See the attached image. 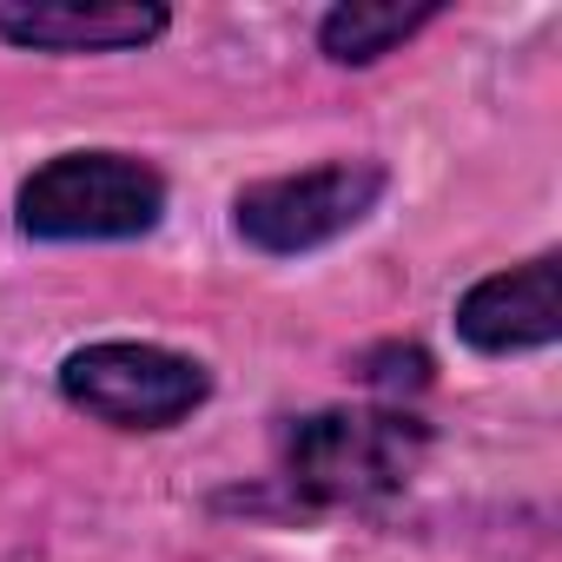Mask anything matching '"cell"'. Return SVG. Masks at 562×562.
<instances>
[{
  "instance_id": "1",
  "label": "cell",
  "mask_w": 562,
  "mask_h": 562,
  "mask_svg": "<svg viewBox=\"0 0 562 562\" xmlns=\"http://www.w3.org/2000/svg\"><path fill=\"white\" fill-rule=\"evenodd\" d=\"M430 457V424L411 404H325L285 424L278 476L305 509H378Z\"/></svg>"
},
{
  "instance_id": "2",
  "label": "cell",
  "mask_w": 562,
  "mask_h": 562,
  "mask_svg": "<svg viewBox=\"0 0 562 562\" xmlns=\"http://www.w3.org/2000/svg\"><path fill=\"white\" fill-rule=\"evenodd\" d=\"M172 186L153 159L120 146H74L41 159L14 192V225L34 245H133L166 225Z\"/></svg>"
},
{
  "instance_id": "3",
  "label": "cell",
  "mask_w": 562,
  "mask_h": 562,
  "mask_svg": "<svg viewBox=\"0 0 562 562\" xmlns=\"http://www.w3.org/2000/svg\"><path fill=\"white\" fill-rule=\"evenodd\" d=\"M54 391L87 424L126 430V437H159V430H179L192 411H205L212 371L192 351H172L153 338H93L60 358Z\"/></svg>"
},
{
  "instance_id": "4",
  "label": "cell",
  "mask_w": 562,
  "mask_h": 562,
  "mask_svg": "<svg viewBox=\"0 0 562 562\" xmlns=\"http://www.w3.org/2000/svg\"><path fill=\"white\" fill-rule=\"evenodd\" d=\"M391 192V166L358 153V159H325L305 172H271L232 192V232L265 251V258H305L338 238H351Z\"/></svg>"
},
{
  "instance_id": "5",
  "label": "cell",
  "mask_w": 562,
  "mask_h": 562,
  "mask_svg": "<svg viewBox=\"0 0 562 562\" xmlns=\"http://www.w3.org/2000/svg\"><path fill=\"white\" fill-rule=\"evenodd\" d=\"M457 338L476 358H529L562 338V258L536 251L509 271H490L457 299Z\"/></svg>"
},
{
  "instance_id": "6",
  "label": "cell",
  "mask_w": 562,
  "mask_h": 562,
  "mask_svg": "<svg viewBox=\"0 0 562 562\" xmlns=\"http://www.w3.org/2000/svg\"><path fill=\"white\" fill-rule=\"evenodd\" d=\"M172 27L159 0H8L0 41L21 54H139Z\"/></svg>"
},
{
  "instance_id": "7",
  "label": "cell",
  "mask_w": 562,
  "mask_h": 562,
  "mask_svg": "<svg viewBox=\"0 0 562 562\" xmlns=\"http://www.w3.org/2000/svg\"><path fill=\"white\" fill-rule=\"evenodd\" d=\"M443 14H450L443 0H338L318 21V54L331 67H378L384 54L411 47Z\"/></svg>"
},
{
  "instance_id": "8",
  "label": "cell",
  "mask_w": 562,
  "mask_h": 562,
  "mask_svg": "<svg viewBox=\"0 0 562 562\" xmlns=\"http://www.w3.org/2000/svg\"><path fill=\"white\" fill-rule=\"evenodd\" d=\"M364 384L384 391V404H404V391H424L430 384V351L424 345H378L364 358Z\"/></svg>"
}]
</instances>
